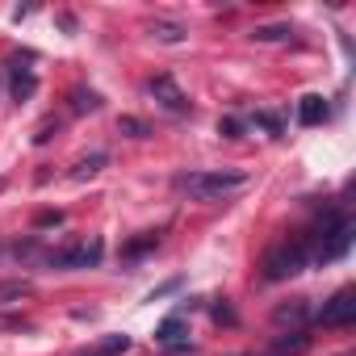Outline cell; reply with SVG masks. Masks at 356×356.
<instances>
[{"instance_id": "1", "label": "cell", "mask_w": 356, "mask_h": 356, "mask_svg": "<svg viewBox=\"0 0 356 356\" xmlns=\"http://www.w3.org/2000/svg\"><path fill=\"white\" fill-rule=\"evenodd\" d=\"M302 243H306L310 264H331V260H339V256L352 248V222H348L339 210H327V214L302 235Z\"/></svg>"}, {"instance_id": "2", "label": "cell", "mask_w": 356, "mask_h": 356, "mask_svg": "<svg viewBox=\"0 0 356 356\" xmlns=\"http://www.w3.org/2000/svg\"><path fill=\"white\" fill-rule=\"evenodd\" d=\"M243 185H248L243 172H222V168L218 172H185L181 181H176V189L189 193L193 202H222V197H231Z\"/></svg>"}, {"instance_id": "3", "label": "cell", "mask_w": 356, "mask_h": 356, "mask_svg": "<svg viewBox=\"0 0 356 356\" xmlns=\"http://www.w3.org/2000/svg\"><path fill=\"white\" fill-rule=\"evenodd\" d=\"M310 264V256H306V243H302V235H293V239H281V243H273L268 252H264V281H289V277H298L302 268Z\"/></svg>"}, {"instance_id": "4", "label": "cell", "mask_w": 356, "mask_h": 356, "mask_svg": "<svg viewBox=\"0 0 356 356\" xmlns=\"http://www.w3.org/2000/svg\"><path fill=\"white\" fill-rule=\"evenodd\" d=\"M101 256H105V243H101L97 235H80V239L55 248V252L47 256V264H51V268H97Z\"/></svg>"}, {"instance_id": "5", "label": "cell", "mask_w": 356, "mask_h": 356, "mask_svg": "<svg viewBox=\"0 0 356 356\" xmlns=\"http://www.w3.org/2000/svg\"><path fill=\"white\" fill-rule=\"evenodd\" d=\"M318 327H352L356 323V289H339L335 298L323 302V310L314 314Z\"/></svg>"}, {"instance_id": "6", "label": "cell", "mask_w": 356, "mask_h": 356, "mask_svg": "<svg viewBox=\"0 0 356 356\" xmlns=\"http://www.w3.org/2000/svg\"><path fill=\"white\" fill-rule=\"evenodd\" d=\"M147 92H151L168 113H189V109H193L189 97L181 92V84H176L172 76H155V80H147Z\"/></svg>"}, {"instance_id": "7", "label": "cell", "mask_w": 356, "mask_h": 356, "mask_svg": "<svg viewBox=\"0 0 356 356\" xmlns=\"http://www.w3.org/2000/svg\"><path fill=\"white\" fill-rule=\"evenodd\" d=\"M306 348H310V335H306V327H298V331L277 335V339L268 343V352H264V356H302Z\"/></svg>"}, {"instance_id": "8", "label": "cell", "mask_w": 356, "mask_h": 356, "mask_svg": "<svg viewBox=\"0 0 356 356\" xmlns=\"http://www.w3.org/2000/svg\"><path fill=\"white\" fill-rule=\"evenodd\" d=\"M185 335H189V327H185V318H181V314H168V318L159 323V331H155V339H159L163 348H181V343H185Z\"/></svg>"}, {"instance_id": "9", "label": "cell", "mask_w": 356, "mask_h": 356, "mask_svg": "<svg viewBox=\"0 0 356 356\" xmlns=\"http://www.w3.org/2000/svg\"><path fill=\"white\" fill-rule=\"evenodd\" d=\"M327 113H331V109H327L323 97H302V101H298V122H302V126H323Z\"/></svg>"}, {"instance_id": "10", "label": "cell", "mask_w": 356, "mask_h": 356, "mask_svg": "<svg viewBox=\"0 0 356 356\" xmlns=\"http://www.w3.org/2000/svg\"><path fill=\"white\" fill-rule=\"evenodd\" d=\"M130 348V335H105L101 343H92L88 352H76V356H122Z\"/></svg>"}, {"instance_id": "11", "label": "cell", "mask_w": 356, "mask_h": 356, "mask_svg": "<svg viewBox=\"0 0 356 356\" xmlns=\"http://www.w3.org/2000/svg\"><path fill=\"white\" fill-rule=\"evenodd\" d=\"M155 243H159V231H143V239H134V243H126V248H122V260H134V256L151 252Z\"/></svg>"}, {"instance_id": "12", "label": "cell", "mask_w": 356, "mask_h": 356, "mask_svg": "<svg viewBox=\"0 0 356 356\" xmlns=\"http://www.w3.org/2000/svg\"><path fill=\"white\" fill-rule=\"evenodd\" d=\"M252 38L256 42H285V38H293V30L289 26H256Z\"/></svg>"}, {"instance_id": "13", "label": "cell", "mask_w": 356, "mask_h": 356, "mask_svg": "<svg viewBox=\"0 0 356 356\" xmlns=\"http://www.w3.org/2000/svg\"><path fill=\"white\" fill-rule=\"evenodd\" d=\"M151 34H155L159 42H181V38H185V26H181V22H155Z\"/></svg>"}, {"instance_id": "14", "label": "cell", "mask_w": 356, "mask_h": 356, "mask_svg": "<svg viewBox=\"0 0 356 356\" xmlns=\"http://www.w3.org/2000/svg\"><path fill=\"white\" fill-rule=\"evenodd\" d=\"M34 88H38V80H34V72H13V97H17V101H26V97H34Z\"/></svg>"}, {"instance_id": "15", "label": "cell", "mask_w": 356, "mask_h": 356, "mask_svg": "<svg viewBox=\"0 0 356 356\" xmlns=\"http://www.w3.org/2000/svg\"><path fill=\"white\" fill-rule=\"evenodd\" d=\"M34 323L30 318H22V314H5V310H0V331H30Z\"/></svg>"}, {"instance_id": "16", "label": "cell", "mask_w": 356, "mask_h": 356, "mask_svg": "<svg viewBox=\"0 0 356 356\" xmlns=\"http://www.w3.org/2000/svg\"><path fill=\"white\" fill-rule=\"evenodd\" d=\"M97 105H101V97H97V92H88V97H84V92H76V105H72V109H76V113H84V109H97Z\"/></svg>"}, {"instance_id": "17", "label": "cell", "mask_w": 356, "mask_h": 356, "mask_svg": "<svg viewBox=\"0 0 356 356\" xmlns=\"http://www.w3.org/2000/svg\"><path fill=\"white\" fill-rule=\"evenodd\" d=\"M239 130H243L239 118H222V122H218V134H227V138H239Z\"/></svg>"}, {"instance_id": "18", "label": "cell", "mask_w": 356, "mask_h": 356, "mask_svg": "<svg viewBox=\"0 0 356 356\" xmlns=\"http://www.w3.org/2000/svg\"><path fill=\"white\" fill-rule=\"evenodd\" d=\"M17 293H30L26 281H13V285H0V298H17Z\"/></svg>"}, {"instance_id": "19", "label": "cell", "mask_w": 356, "mask_h": 356, "mask_svg": "<svg viewBox=\"0 0 356 356\" xmlns=\"http://www.w3.org/2000/svg\"><path fill=\"white\" fill-rule=\"evenodd\" d=\"M122 130H126V134H134V138H143V134H147V126H143V122H134V118H122Z\"/></svg>"}, {"instance_id": "20", "label": "cell", "mask_w": 356, "mask_h": 356, "mask_svg": "<svg viewBox=\"0 0 356 356\" xmlns=\"http://www.w3.org/2000/svg\"><path fill=\"white\" fill-rule=\"evenodd\" d=\"M101 163H105V155H92V159H84V163H80V172H76V176H92Z\"/></svg>"}, {"instance_id": "21", "label": "cell", "mask_w": 356, "mask_h": 356, "mask_svg": "<svg viewBox=\"0 0 356 356\" xmlns=\"http://www.w3.org/2000/svg\"><path fill=\"white\" fill-rule=\"evenodd\" d=\"M0 189H5V181H0Z\"/></svg>"}]
</instances>
